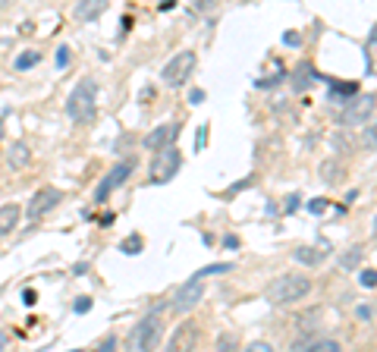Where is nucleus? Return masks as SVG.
Returning a JSON list of instances; mask_svg holds the SVG:
<instances>
[{
	"label": "nucleus",
	"instance_id": "nucleus-1",
	"mask_svg": "<svg viewBox=\"0 0 377 352\" xmlns=\"http://www.w3.org/2000/svg\"><path fill=\"white\" fill-rule=\"evenodd\" d=\"M312 293V280L305 274H280L277 280H271V287L264 289L271 306H295Z\"/></svg>",
	"mask_w": 377,
	"mask_h": 352
},
{
	"label": "nucleus",
	"instance_id": "nucleus-2",
	"mask_svg": "<svg viewBox=\"0 0 377 352\" xmlns=\"http://www.w3.org/2000/svg\"><path fill=\"white\" fill-rule=\"evenodd\" d=\"M160 340H164V315L160 306H154L132 330V352H154Z\"/></svg>",
	"mask_w": 377,
	"mask_h": 352
},
{
	"label": "nucleus",
	"instance_id": "nucleus-3",
	"mask_svg": "<svg viewBox=\"0 0 377 352\" xmlns=\"http://www.w3.org/2000/svg\"><path fill=\"white\" fill-rule=\"evenodd\" d=\"M94 98H98V82L94 79H82L66 98V117L72 123H89L94 117Z\"/></svg>",
	"mask_w": 377,
	"mask_h": 352
},
{
	"label": "nucleus",
	"instance_id": "nucleus-4",
	"mask_svg": "<svg viewBox=\"0 0 377 352\" xmlns=\"http://www.w3.org/2000/svg\"><path fill=\"white\" fill-rule=\"evenodd\" d=\"M195 51H179V54H173L170 60L164 63V70H160V79H164V85L167 88H183L188 82V76H192V70H195Z\"/></svg>",
	"mask_w": 377,
	"mask_h": 352
},
{
	"label": "nucleus",
	"instance_id": "nucleus-5",
	"mask_svg": "<svg viewBox=\"0 0 377 352\" xmlns=\"http://www.w3.org/2000/svg\"><path fill=\"white\" fill-rule=\"evenodd\" d=\"M374 117V94L365 98H349L340 107V126L343 130H352V126H368Z\"/></svg>",
	"mask_w": 377,
	"mask_h": 352
},
{
	"label": "nucleus",
	"instance_id": "nucleus-6",
	"mask_svg": "<svg viewBox=\"0 0 377 352\" xmlns=\"http://www.w3.org/2000/svg\"><path fill=\"white\" fill-rule=\"evenodd\" d=\"M179 167H183L179 148H164V151H158L151 161V182L154 186H164V182H170L173 176L179 173Z\"/></svg>",
	"mask_w": 377,
	"mask_h": 352
},
{
	"label": "nucleus",
	"instance_id": "nucleus-7",
	"mask_svg": "<svg viewBox=\"0 0 377 352\" xmlns=\"http://www.w3.org/2000/svg\"><path fill=\"white\" fill-rule=\"evenodd\" d=\"M132 170H136V164H132V161H117V164L104 173V180L98 182V189H94V201H98V205H104V201L113 195V189H120L126 180H129Z\"/></svg>",
	"mask_w": 377,
	"mask_h": 352
},
{
	"label": "nucleus",
	"instance_id": "nucleus-8",
	"mask_svg": "<svg viewBox=\"0 0 377 352\" xmlns=\"http://www.w3.org/2000/svg\"><path fill=\"white\" fill-rule=\"evenodd\" d=\"M201 299H205V283L201 280H188L183 283V287L173 293V299H170V308L177 311V315H188L195 306H201Z\"/></svg>",
	"mask_w": 377,
	"mask_h": 352
},
{
	"label": "nucleus",
	"instance_id": "nucleus-9",
	"mask_svg": "<svg viewBox=\"0 0 377 352\" xmlns=\"http://www.w3.org/2000/svg\"><path fill=\"white\" fill-rule=\"evenodd\" d=\"M60 201H63V192H60L57 186H41L35 195H32V201H29V208H25V214H29V220H38V218H44L47 211H53Z\"/></svg>",
	"mask_w": 377,
	"mask_h": 352
},
{
	"label": "nucleus",
	"instance_id": "nucleus-10",
	"mask_svg": "<svg viewBox=\"0 0 377 352\" xmlns=\"http://www.w3.org/2000/svg\"><path fill=\"white\" fill-rule=\"evenodd\" d=\"M179 130H183L179 123H160V126H154V130L145 135L141 145H145L148 151L158 154V151H164V148H173V142L179 139Z\"/></svg>",
	"mask_w": 377,
	"mask_h": 352
},
{
	"label": "nucleus",
	"instance_id": "nucleus-11",
	"mask_svg": "<svg viewBox=\"0 0 377 352\" xmlns=\"http://www.w3.org/2000/svg\"><path fill=\"white\" fill-rule=\"evenodd\" d=\"M195 346H198V324L183 321L173 330L170 343H167V352H195Z\"/></svg>",
	"mask_w": 377,
	"mask_h": 352
},
{
	"label": "nucleus",
	"instance_id": "nucleus-12",
	"mask_svg": "<svg viewBox=\"0 0 377 352\" xmlns=\"http://www.w3.org/2000/svg\"><path fill=\"white\" fill-rule=\"evenodd\" d=\"M318 70H314L312 63H299L295 66V73H293V92H308V88H312L314 82H318Z\"/></svg>",
	"mask_w": 377,
	"mask_h": 352
},
{
	"label": "nucleus",
	"instance_id": "nucleus-13",
	"mask_svg": "<svg viewBox=\"0 0 377 352\" xmlns=\"http://www.w3.org/2000/svg\"><path fill=\"white\" fill-rule=\"evenodd\" d=\"M19 218H23V208L19 205H0V239H6V236L16 230V223H19Z\"/></svg>",
	"mask_w": 377,
	"mask_h": 352
},
{
	"label": "nucleus",
	"instance_id": "nucleus-14",
	"mask_svg": "<svg viewBox=\"0 0 377 352\" xmlns=\"http://www.w3.org/2000/svg\"><path fill=\"white\" fill-rule=\"evenodd\" d=\"M299 264H308V268H318V264H324V249H318V246H299L295 249V255H293Z\"/></svg>",
	"mask_w": 377,
	"mask_h": 352
},
{
	"label": "nucleus",
	"instance_id": "nucleus-15",
	"mask_svg": "<svg viewBox=\"0 0 377 352\" xmlns=\"http://www.w3.org/2000/svg\"><path fill=\"white\" fill-rule=\"evenodd\" d=\"M10 167L13 170H23V167H29L32 164V154H29V145H25V142H16V145L10 148Z\"/></svg>",
	"mask_w": 377,
	"mask_h": 352
},
{
	"label": "nucleus",
	"instance_id": "nucleus-16",
	"mask_svg": "<svg viewBox=\"0 0 377 352\" xmlns=\"http://www.w3.org/2000/svg\"><path fill=\"white\" fill-rule=\"evenodd\" d=\"M233 268H236L233 261H217V264H207V268L195 270V274H192V280H201V283H205V277H220V274H230Z\"/></svg>",
	"mask_w": 377,
	"mask_h": 352
},
{
	"label": "nucleus",
	"instance_id": "nucleus-17",
	"mask_svg": "<svg viewBox=\"0 0 377 352\" xmlns=\"http://www.w3.org/2000/svg\"><path fill=\"white\" fill-rule=\"evenodd\" d=\"M362 261H365V249L362 246H352V249H346V252L340 255V268H346V270L362 268Z\"/></svg>",
	"mask_w": 377,
	"mask_h": 352
},
{
	"label": "nucleus",
	"instance_id": "nucleus-18",
	"mask_svg": "<svg viewBox=\"0 0 377 352\" xmlns=\"http://www.w3.org/2000/svg\"><path fill=\"white\" fill-rule=\"evenodd\" d=\"M38 60H41V54H38V51H23L16 60H13V70H16V73H29L32 66H38Z\"/></svg>",
	"mask_w": 377,
	"mask_h": 352
},
{
	"label": "nucleus",
	"instance_id": "nucleus-19",
	"mask_svg": "<svg viewBox=\"0 0 377 352\" xmlns=\"http://www.w3.org/2000/svg\"><path fill=\"white\" fill-rule=\"evenodd\" d=\"M104 10H107L104 0H94V4H79V6H76V16H79V19H98Z\"/></svg>",
	"mask_w": 377,
	"mask_h": 352
},
{
	"label": "nucleus",
	"instance_id": "nucleus-20",
	"mask_svg": "<svg viewBox=\"0 0 377 352\" xmlns=\"http://www.w3.org/2000/svg\"><path fill=\"white\" fill-rule=\"evenodd\" d=\"M340 176H343L340 161H333V158H330V161H324V164H321V180H324L327 186H333V182L340 180Z\"/></svg>",
	"mask_w": 377,
	"mask_h": 352
},
{
	"label": "nucleus",
	"instance_id": "nucleus-21",
	"mask_svg": "<svg viewBox=\"0 0 377 352\" xmlns=\"http://www.w3.org/2000/svg\"><path fill=\"white\" fill-rule=\"evenodd\" d=\"M141 249H145V239H141L139 233H129L123 242H120V252H123V255H129V258H132V255H139Z\"/></svg>",
	"mask_w": 377,
	"mask_h": 352
},
{
	"label": "nucleus",
	"instance_id": "nucleus-22",
	"mask_svg": "<svg viewBox=\"0 0 377 352\" xmlns=\"http://www.w3.org/2000/svg\"><path fill=\"white\" fill-rule=\"evenodd\" d=\"M308 352H343V346L336 340H318L308 346Z\"/></svg>",
	"mask_w": 377,
	"mask_h": 352
},
{
	"label": "nucleus",
	"instance_id": "nucleus-23",
	"mask_svg": "<svg viewBox=\"0 0 377 352\" xmlns=\"http://www.w3.org/2000/svg\"><path fill=\"white\" fill-rule=\"evenodd\" d=\"M359 287H365V289H374L377 287V270L374 268H365L359 274Z\"/></svg>",
	"mask_w": 377,
	"mask_h": 352
},
{
	"label": "nucleus",
	"instance_id": "nucleus-24",
	"mask_svg": "<svg viewBox=\"0 0 377 352\" xmlns=\"http://www.w3.org/2000/svg\"><path fill=\"white\" fill-rule=\"evenodd\" d=\"M362 142H365V148H368V151H374V145H377L374 123H368V126H365V132H362Z\"/></svg>",
	"mask_w": 377,
	"mask_h": 352
},
{
	"label": "nucleus",
	"instance_id": "nucleus-25",
	"mask_svg": "<svg viewBox=\"0 0 377 352\" xmlns=\"http://www.w3.org/2000/svg\"><path fill=\"white\" fill-rule=\"evenodd\" d=\"M91 296H79L76 302H72V311H76V315H85V311H91Z\"/></svg>",
	"mask_w": 377,
	"mask_h": 352
},
{
	"label": "nucleus",
	"instance_id": "nucleus-26",
	"mask_svg": "<svg viewBox=\"0 0 377 352\" xmlns=\"http://www.w3.org/2000/svg\"><path fill=\"white\" fill-rule=\"evenodd\" d=\"M355 315H359L362 321H374V302H362V306L355 308Z\"/></svg>",
	"mask_w": 377,
	"mask_h": 352
},
{
	"label": "nucleus",
	"instance_id": "nucleus-27",
	"mask_svg": "<svg viewBox=\"0 0 377 352\" xmlns=\"http://www.w3.org/2000/svg\"><path fill=\"white\" fill-rule=\"evenodd\" d=\"M70 60H72L70 57V47H66V44L57 47V70H66V66H70Z\"/></svg>",
	"mask_w": 377,
	"mask_h": 352
},
{
	"label": "nucleus",
	"instance_id": "nucleus-28",
	"mask_svg": "<svg viewBox=\"0 0 377 352\" xmlns=\"http://www.w3.org/2000/svg\"><path fill=\"white\" fill-rule=\"evenodd\" d=\"M94 352H117V337H104V340H101L98 343V349H94Z\"/></svg>",
	"mask_w": 377,
	"mask_h": 352
},
{
	"label": "nucleus",
	"instance_id": "nucleus-29",
	"mask_svg": "<svg viewBox=\"0 0 377 352\" xmlns=\"http://www.w3.org/2000/svg\"><path fill=\"white\" fill-rule=\"evenodd\" d=\"M327 205H330L327 199H312V201H308V211H312V214H324Z\"/></svg>",
	"mask_w": 377,
	"mask_h": 352
},
{
	"label": "nucleus",
	"instance_id": "nucleus-30",
	"mask_svg": "<svg viewBox=\"0 0 377 352\" xmlns=\"http://www.w3.org/2000/svg\"><path fill=\"white\" fill-rule=\"evenodd\" d=\"M245 352H274V346L267 340H255V343H248Z\"/></svg>",
	"mask_w": 377,
	"mask_h": 352
},
{
	"label": "nucleus",
	"instance_id": "nucleus-31",
	"mask_svg": "<svg viewBox=\"0 0 377 352\" xmlns=\"http://www.w3.org/2000/svg\"><path fill=\"white\" fill-rule=\"evenodd\" d=\"M283 44L299 47V44H302V35H299V32H286V35H283Z\"/></svg>",
	"mask_w": 377,
	"mask_h": 352
},
{
	"label": "nucleus",
	"instance_id": "nucleus-32",
	"mask_svg": "<svg viewBox=\"0 0 377 352\" xmlns=\"http://www.w3.org/2000/svg\"><path fill=\"white\" fill-rule=\"evenodd\" d=\"M205 142H207V126H201L198 139H195V151H201V148H205Z\"/></svg>",
	"mask_w": 377,
	"mask_h": 352
},
{
	"label": "nucleus",
	"instance_id": "nucleus-33",
	"mask_svg": "<svg viewBox=\"0 0 377 352\" xmlns=\"http://www.w3.org/2000/svg\"><path fill=\"white\" fill-rule=\"evenodd\" d=\"M188 101H192V104H201V101H205V88H192V92H188Z\"/></svg>",
	"mask_w": 377,
	"mask_h": 352
},
{
	"label": "nucleus",
	"instance_id": "nucleus-34",
	"mask_svg": "<svg viewBox=\"0 0 377 352\" xmlns=\"http://www.w3.org/2000/svg\"><path fill=\"white\" fill-rule=\"evenodd\" d=\"M295 208H299V195H289V199H286V205H283V211H286V214H293Z\"/></svg>",
	"mask_w": 377,
	"mask_h": 352
},
{
	"label": "nucleus",
	"instance_id": "nucleus-35",
	"mask_svg": "<svg viewBox=\"0 0 377 352\" xmlns=\"http://www.w3.org/2000/svg\"><path fill=\"white\" fill-rule=\"evenodd\" d=\"M23 302H25V306H32V302H35V289H25V293H23Z\"/></svg>",
	"mask_w": 377,
	"mask_h": 352
},
{
	"label": "nucleus",
	"instance_id": "nucleus-36",
	"mask_svg": "<svg viewBox=\"0 0 377 352\" xmlns=\"http://www.w3.org/2000/svg\"><path fill=\"white\" fill-rule=\"evenodd\" d=\"M224 246H226V249H236V246H239V239H236V236L230 233V236H226V239H224Z\"/></svg>",
	"mask_w": 377,
	"mask_h": 352
},
{
	"label": "nucleus",
	"instance_id": "nucleus-37",
	"mask_svg": "<svg viewBox=\"0 0 377 352\" xmlns=\"http://www.w3.org/2000/svg\"><path fill=\"white\" fill-rule=\"evenodd\" d=\"M85 270H89V264H85V261H79L76 268H72V274H85Z\"/></svg>",
	"mask_w": 377,
	"mask_h": 352
}]
</instances>
